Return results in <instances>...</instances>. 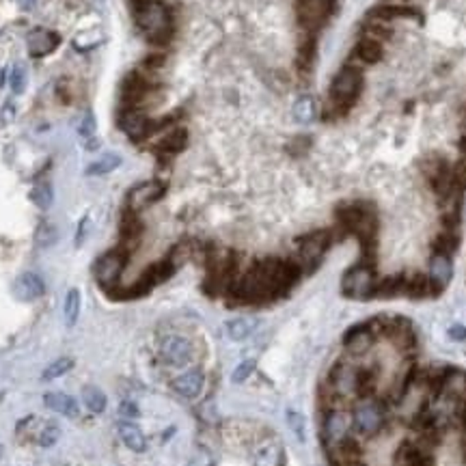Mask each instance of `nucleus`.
<instances>
[{"mask_svg":"<svg viewBox=\"0 0 466 466\" xmlns=\"http://www.w3.org/2000/svg\"><path fill=\"white\" fill-rule=\"evenodd\" d=\"M298 266L285 259H264L250 268L235 285V296L242 300H266L290 290L298 278Z\"/></svg>","mask_w":466,"mask_h":466,"instance_id":"obj_1","label":"nucleus"},{"mask_svg":"<svg viewBox=\"0 0 466 466\" xmlns=\"http://www.w3.org/2000/svg\"><path fill=\"white\" fill-rule=\"evenodd\" d=\"M374 374L352 363H337L329 374V388L335 400H358L365 396Z\"/></svg>","mask_w":466,"mask_h":466,"instance_id":"obj_2","label":"nucleus"},{"mask_svg":"<svg viewBox=\"0 0 466 466\" xmlns=\"http://www.w3.org/2000/svg\"><path fill=\"white\" fill-rule=\"evenodd\" d=\"M363 91V74L354 65H345L333 80L331 99L335 104L337 115H348L350 109L356 104L358 95Z\"/></svg>","mask_w":466,"mask_h":466,"instance_id":"obj_3","label":"nucleus"},{"mask_svg":"<svg viewBox=\"0 0 466 466\" xmlns=\"http://www.w3.org/2000/svg\"><path fill=\"white\" fill-rule=\"evenodd\" d=\"M386 425V410L380 402L372 398H358L352 408V427L358 436L376 439Z\"/></svg>","mask_w":466,"mask_h":466,"instance_id":"obj_4","label":"nucleus"},{"mask_svg":"<svg viewBox=\"0 0 466 466\" xmlns=\"http://www.w3.org/2000/svg\"><path fill=\"white\" fill-rule=\"evenodd\" d=\"M136 22L138 26L145 30L149 42L154 44H166L171 39V13L162 3L149 0L147 5H142L136 9Z\"/></svg>","mask_w":466,"mask_h":466,"instance_id":"obj_5","label":"nucleus"},{"mask_svg":"<svg viewBox=\"0 0 466 466\" xmlns=\"http://www.w3.org/2000/svg\"><path fill=\"white\" fill-rule=\"evenodd\" d=\"M321 434H324V441L329 445V449L345 443L348 439L354 436V427H352V412L339 408V406H333L326 417H324V423H321Z\"/></svg>","mask_w":466,"mask_h":466,"instance_id":"obj_6","label":"nucleus"},{"mask_svg":"<svg viewBox=\"0 0 466 466\" xmlns=\"http://www.w3.org/2000/svg\"><path fill=\"white\" fill-rule=\"evenodd\" d=\"M376 290V276H374V266L358 264L352 270L345 272L343 276V294L350 298H374Z\"/></svg>","mask_w":466,"mask_h":466,"instance_id":"obj_7","label":"nucleus"},{"mask_svg":"<svg viewBox=\"0 0 466 466\" xmlns=\"http://www.w3.org/2000/svg\"><path fill=\"white\" fill-rule=\"evenodd\" d=\"M160 356H162V361L166 365L184 367L186 363H190V358H192V345L186 337L168 335L160 343Z\"/></svg>","mask_w":466,"mask_h":466,"instance_id":"obj_8","label":"nucleus"},{"mask_svg":"<svg viewBox=\"0 0 466 466\" xmlns=\"http://www.w3.org/2000/svg\"><path fill=\"white\" fill-rule=\"evenodd\" d=\"M125 253L123 250H111L104 257L97 259L95 264V278L97 283H102L104 288H111L113 283H117V278L121 276L123 268H125Z\"/></svg>","mask_w":466,"mask_h":466,"instance_id":"obj_9","label":"nucleus"},{"mask_svg":"<svg viewBox=\"0 0 466 466\" xmlns=\"http://www.w3.org/2000/svg\"><path fill=\"white\" fill-rule=\"evenodd\" d=\"M329 244H331V231H315V233L305 235L298 242L302 262L317 264L321 259V255H324V250L329 248Z\"/></svg>","mask_w":466,"mask_h":466,"instance_id":"obj_10","label":"nucleus"},{"mask_svg":"<svg viewBox=\"0 0 466 466\" xmlns=\"http://www.w3.org/2000/svg\"><path fill=\"white\" fill-rule=\"evenodd\" d=\"M13 292L20 300H37L46 294V283L39 274L24 272L16 278Z\"/></svg>","mask_w":466,"mask_h":466,"instance_id":"obj_11","label":"nucleus"},{"mask_svg":"<svg viewBox=\"0 0 466 466\" xmlns=\"http://www.w3.org/2000/svg\"><path fill=\"white\" fill-rule=\"evenodd\" d=\"M164 195V186L160 182H145L136 188H132L128 203H130V211H138L142 207L152 205L154 201H158Z\"/></svg>","mask_w":466,"mask_h":466,"instance_id":"obj_12","label":"nucleus"},{"mask_svg":"<svg viewBox=\"0 0 466 466\" xmlns=\"http://www.w3.org/2000/svg\"><path fill=\"white\" fill-rule=\"evenodd\" d=\"M427 276H429V281H432V285H434L436 294H439V292H443V290L447 288V285H449L451 276H453L451 257L434 253V257L429 259V274H427Z\"/></svg>","mask_w":466,"mask_h":466,"instance_id":"obj_13","label":"nucleus"},{"mask_svg":"<svg viewBox=\"0 0 466 466\" xmlns=\"http://www.w3.org/2000/svg\"><path fill=\"white\" fill-rule=\"evenodd\" d=\"M203 382H205L203 374L199 369H190V372L177 376L173 380V391L177 393V396L186 398V400H195L203 391Z\"/></svg>","mask_w":466,"mask_h":466,"instance_id":"obj_14","label":"nucleus"},{"mask_svg":"<svg viewBox=\"0 0 466 466\" xmlns=\"http://www.w3.org/2000/svg\"><path fill=\"white\" fill-rule=\"evenodd\" d=\"M374 339H376V335H374L372 326L361 324V326H354L345 333L343 343L352 354H365L374 345Z\"/></svg>","mask_w":466,"mask_h":466,"instance_id":"obj_15","label":"nucleus"},{"mask_svg":"<svg viewBox=\"0 0 466 466\" xmlns=\"http://www.w3.org/2000/svg\"><path fill=\"white\" fill-rule=\"evenodd\" d=\"M398 466H432V455L415 443H404L396 453Z\"/></svg>","mask_w":466,"mask_h":466,"instance_id":"obj_16","label":"nucleus"},{"mask_svg":"<svg viewBox=\"0 0 466 466\" xmlns=\"http://www.w3.org/2000/svg\"><path fill=\"white\" fill-rule=\"evenodd\" d=\"M59 46V35H54L52 30H44L37 28L28 35V52L30 56H44L48 52H52Z\"/></svg>","mask_w":466,"mask_h":466,"instance_id":"obj_17","label":"nucleus"},{"mask_svg":"<svg viewBox=\"0 0 466 466\" xmlns=\"http://www.w3.org/2000/svg\"><path fill=\"white\" fill-rule=\"evenodd\" d=\"M44 404H46V408H50L63 417H69V419H78V415H80L78 402L71 396H67V393H46Z\"/></svg>","mask_w":466,"mask_h":466,"instance_id":"obj_18","label":"nucleus"},{"mask_svg":"<svg viewBox=\"0 0 466 466\" xmlns=\"http://www.w3.org/2000/svg\"><path fill=\"white\" fill-rule=\"evenodd\" d=\"M283 460V447L276 439H268L262 445H257L253 453V466H281Z\"/></svg>","mask_w":466,"mask_h":466,"instance_id":"obj_19","label":"nucleus"},{"mask_svg":"<svg viewBox=\"0 0 466 466\" xmlns=\"http://www.w3.org/2000/svg\"><path fill=\"white\" fill-rule=\"evenodd\" d=\"M119 125H121V130H123L130 138H142V136H147V132H149V128H152L149 119H147L145 115L136 113V111H125V113L121 115V119H119Z\"/></svg>","mask_w":466,"mask_h":466,"instance_id":"obj_20","label":"nucleus"},{"mask_svg":"<svg viewBox=\"0 0 466 466\" xmlns=\"http://www.w3.org/2000/svg\"><path fill=\"white\" fill-rule=\"evenodd\" d=\"M408 298H427V296H434L436 290L429 276L421 274V272H412V274H406V292H404Z\"/></svg>","mask_w":466,"mask_h":466,"instance_id":"obj_21","label":"nucleus"},{"mask_svg":"<svg viewBox=\"0 0 466 466\" xmlns=\"http://www.w3.org/2000/svg\"><path fill=\"white\" fill-rule=\"evenodd\" d=\"M119 436H121L123 445H125L130 451L140 453V451H145V447H147L145 434H142L140 427L134 425L132 421H121V423H119Z\"/></svg>","mask_w":466,"mask_h":466,"instance_id":"obj_22","label":"nucleus"},{"mask_svg":"<svg viewBox=\"0 0 466 466\" xmlns=\"http://www.w3.org/2000/svg\"><path fill=\"white\" fill-rule=\"evenodd\" d=\"M406 292V274H393L376 283L374 296L376 298H396Z\"/></svg>","mask_w":466,"mask_h":466,"instance_id":"obj_23","label":"nucleus"},{"mask_svg":"<svg viewBox=\"0 0 466 466\" xmlns=\"http://www.w3.org/2000/svg\"><path fill=\"white\" fill-rule=\"evenodd\" d=\"M417 9L412 7H396V5H380V7H374L369 11V18H376L380 22H388V20H396V18H417Z\"/></svg>","mask_w":466,"mask_h":466,"instance_id":"obj_24","label":"nucleus"},{"mask_svg":"<svg viewBox=\"0 0 466 466\" xmlns=\"http://www.w3.org/2000/svg\"><path fill=\"white\" fill-rule=\"evenodd\" d=\"M186 142H188V132L186 130H173V132H168L160 142H158V149L162 152V154H179L184 147H186Z\"/></svg>","mask_w":466,"mask_h":466,"instance_id":"obj_25","label":"nucleus"},{"mask_svg":"<svg viewBox=\"0 0 466 466\" xmlns=\"http://www.w3.org/2000/svg\"><path fill=\"white\" fill-rule=\"evenodd\" d=\"M82 402H85V406H87L93 415L104 412L106 406H109V400H106V393H104L99 386H93V384H89V386L82 388Z\"/></svg>","mask_w":466,"mask_h":466,"instance_id":"obj_26","label":"nucleus"},{"mask_svg":"<svg viewBox=\"0 0 466 466\" xmlns=\"http://www.w3.org/2000/svg\"><path fill=\"white\" fill-rule=\"evenodd\" d=\"M384 50H382V44L378 39H372V37H365L356 44V56L361 59L363 63H378L382 59Z\"/></svg>","mask_w":466,"mask_h":466,"instance_id":"obj_27","label":"nucleus"},{"mask_svg":"<svg viewBox=\"0 0 466 466\" xmlns=\"http://www.w3.org/2000/svg\"><path fill=\"white\" fill-rule=\"evenodd\" d=\"M253 329H255V321L250 317H238V319L227 321V335L233 341H244L246 337H250Z\"/></svg>","mask_w":466,"mask_h":466,"instance_id":"obj_28","label":"nucleus"},{"mask_svg":"<svg viewBox=\"0 0 466 466\" xmlns=\"http://www.w3.org/2000/svg\"><path fill=\"white\" fill-rule=\"evenodd\" d=\"M63 315H65L67 326L76 324V319L80 315V292L78 290H69L67 292L65 302H63Z\"/></svg>","mask_w":466,"mask_h":466,"instance_id":"obj_29","label":"nucleus"},{"mask_svg":"<svg viewBox=\"0 0 466 466\" xmlns=\"http://www.w3.org/2000/svg\"><path fill=\"white\" fill-rule=\"evenodd\" d=\"M147 89H149V85H147V80H142L140 76H130L125 82H123V97L128 99V102H136V99H140L142 95L147 93Z\"/></svg>","mask_w":466,"mask_h":466,"instance_id":"obj_30","label":"nucleus"},{"mask_svg":"<svg viewBox=\"0 0 466 466\" xmlns=\"http://www.w3.org/2000/svg\"><path fill=\"white\" fill-rule=\"evenodd\" d=\"M119 164H121V158H119V156L106 154V156H102L99 160H95V162H91V164L87 166V175H106V173L115 171Z\"/></svg>","mask_w":466,"mask_h":466,"instance_id":"obj_31","label":"nucleus"},{"mask_svg":"<svg viewBox=\"0 0 466 466\" xmlns=\"http://www.w3.org/2000/svg\"><path fill=\"white\" fill-rule=\"evenodd\" d=\"M458 242H460V238H458V233L455 231H443L436 240H434V253H439V255H447V257H451V253L458 248Z\"/></svg>","mask_w":466,"mask_h":466,"instance_id":"obj_32","label":"nucleus"},{"mask_svg":"<svg viewBox=\"0 0 466 466\" xmlns=\"http://www.w3.org/2000/svg\"><path fill=\"white\" fill-rule=\"evenodd\" d=\"M71 367H74V358H69V356H65V358H56L54 363H50L46 369H44V374H42V378L44 380H54V378H61V376H65Z\"/></svg>","mask_w":466,"mask_h":466,"instance_id":"obj_33","label":"nucleus"},{"mask_svg":"<svg viewBox=\"0 0 466 466\" xmlns=\"http://www.w3.org/2000/svg\"><path fill=\"white\" fill-rule=\"evenodd\" d=\"M52 199H54V195H52V186H50V184H37V186H32V190H30V201L37 205L39 209H48V207L52 205Z\"/></svg>","mask_w":466,"mask_h":466,"instance_id":"obj_34","label":"nucleus"},{"mask_svg":"<svg viewBox=\"0 0 466 466\" xmlns=\"http://www.w3.org/2000/svg\"><path fill=\"white\" fill-rule=\"evenodd\" d=\"M59 439H61V427L56 423H44L42 425L39 436H37V443L42 447H52Z\"/></svg>","mask_w":466,"mask_h":466,"instance_id":"obj_35","label":"nucleus"},{"mask_svg":"<svg viewBox=\"0 0 466 466\" xmlns=\"http://www.w3.org/2000/svg\"><path fill=\"white\" fill-rule=\"evenodd\" d=\"M294 115H296V119H298L300 123L311 121V119L315 117V106H313V102H311L309 97L298 99V104L294 106Z\"/></svg>","mask_w":466,"mask_h":466,"instance_id":"obj_36","label":"nucleus"},{"mask_svg":"<svg viewBox=\"0 0 466 466\" xmlns=\"http://www.w3.org/2000/svg\"><path fill=\"white\" fill-rule=\"evenodd\" d=\"M37 244L39 246H52L54 242H56V238H59V231H56V227L54 225H50V223H42L39 225V229H37Z\"/></svg>","mask_w":466,"mask_h":466,"instance_id":"obj_37","label":"nucleus"},{"mask_svg":"<svg viewBox=\"0 0 466 466\" xmlns=\"http://www.w3.org/2000/svg\"><path fill=\"white\" fill-rule=\"evenodd\" d=\"M367 32H369V35H367V37H372V39H378L380 44L393 37V30H391L388 26H384L382 22H376V24H369V26H367Z\"/></svg>","mask_w":466,"mask_h":466,"instance_id":"obj_38","label":"nucleus"},{"mask_svg":"<svg viewBox=\"0 0 466 466\" xmlns=\"http://www.w3.org/2000/svg\"><path fill=\"white\" fill-rule=\"evenodd\" d=\"M121 231H123V238H125V240H136V238L140 235V223L132 216V214H125Z\"/></svg>","mask_w":466,"mask_h":466,"instance_id":"obj_39","label":"nucleus"},{"mask_svg":"<svg viewBox=\"0 0 466 466\" xmlns=\"http://www.w3.org/2000/svg\"><path fill=\"white\" fill-rule=\"evenodd\" d=\"M9 82H11V91L13 93H22L24 91V82H26V76H24V67L18 63L13 65L11 69V76H9Z\"/></svg>","mask_w":466,"mask_h":466,"instance_id":"obj_40","label":"nucleus"},{"mask_svg":"<svg viewBox=\"0 0 466 466\" xmlns=\"http://www.w3.org/2000/svg\"><path fill=\"white\" fill-rule=\"evenodd\" d=\"M288 423H290L292 432L298 436V441H302V439H305V417H302L300 412L290 410V412H288Z\"/></svg>","mask_w":466,"mask_h":466,"instance_id":"obj_41","label":"nucleus"},{"mask_svg":"<svg viewBox=\"0 0 466 466\" xmlns=\"http://www.w3.org/2000/svg\"><path fill=\"white\" fill-rule=\"evenodd\" d=\"M78 134H80L85 140L95 138V117H93L91 113H87V115L82 117V121H80V125H78Z\"/></svg>","mask_w":466,"mask_h":466,"instance_id":"obj_42","label":"nucleus"},{"mask_svg":"<svg viewBox=\"0 0 466 466\" xmlns=\"http://www.w3.org/2000/svg\"><path fill=\"white\" fill-rule=\"evenodd\" d=\"M253 372H255V363H253V361H244V363H240V365L235 367L231 380H233L235 384H240V382H244Z\"/></svg>","mask_w":466,"mask_h":466,"instance_id":"obj_43","label":"nucleus"},{"mask_svg":"<svg viewBox=\"0 0 466 466\" xmlns=\"http://www.w3.org/2000/svg\"><path fill=\"white\" fill-rule=\"evenodd\" d=\"M136 415H138L136 404H132V402H123L121 404V417H136Z\"/></svg>","mask_w":466,"mask_h":466,"instance_id":"obj_44","label":"nucleus"},{"mask_svg":"<svg viewBox=\"0 0 466 466\" xmlns=\"http://www.w3.org/2000/svg\"><path fill=\"white\" fill-rule=\"evenodd\" d=\"M449 337L455 341H464L466 339V329L464 326H451L449 329Z\"/></svg>","mask_w":466,"mask_h":466,"instance_id":"obj_45","label":"nucleus"},{"mask_svg":"<svg viewBox=\"0 0 466 466\" xmlns=\"http://www.w3.org/2000/svg\"><path fill=\"white\" fill-rule=\"evenodd\" d=\"M13 113H16V111H13V106L9 104V106H7V109H5V113H3V121H9Z\"/></svg>","mask_w":466,"mask_h":466,"instance_id":"obj_46","label":"nucleus"},{"mask_svg":"<svg viewBox=\"0 0 466 466\" xmlns=\"http://www.w3.org/2000/svg\"><path fill=\"white\" fill-rule=\"evenodd\" d=\"M460 152H462V156L466 158V134L460 138Z\"/></svg>","mask_w":466,"mask_h":466,"instance_id":"obj_47","label":"nucleus"},{"mask_svg":"<svg viewBox=\"0 0 466 466\" xmlns=\"http://www.w3.org/2000/svg\"><path fill=\"white\" fill-rule=\"evenodd\" d=\"M3 80H5V71H0V87H3Z\"/></svg>","mask_w":466,"mask_h":466,"instance_id":"obj_48","label":"nucleus"}]
</instances>
